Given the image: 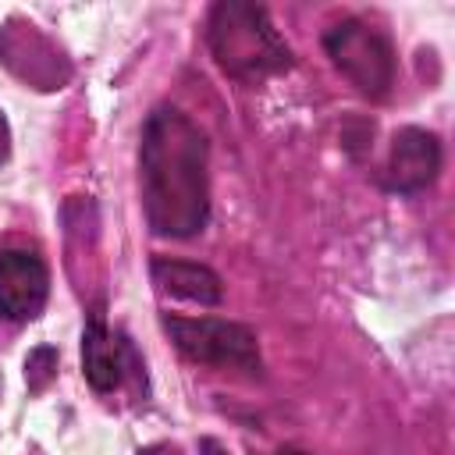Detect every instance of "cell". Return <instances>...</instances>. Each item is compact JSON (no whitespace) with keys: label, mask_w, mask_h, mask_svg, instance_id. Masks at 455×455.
Returning a JSON list of instances; mask_svg holds the SVG:
<instances>
[{"label":"cell","mask_w":455,"mask_h":455,"mask_svg":"<svg viewBox=\"0 0 455 455\" xmlns=\"http://www.w3.org/2000/svg\"><path fill=\"white\" fill-rule=\"evenodd\" d=\"M146 224L164 238H192L210 217L206 139L174 107H156L142 124L139 146Z\"/></svg>","instance_id":"obj_1"},{"label":"cell","mask_w":455,"mask_h":455,"mask_svg":"<svg viewBox=\"0 0 455 455\" xmlns=\"http://www.w3.org/2000/svg\"><path fill=\"white\" fill-rule=\"evenodd\" d=\"M206 43L224 75L238 82H263L291 64L288 43L277 36L267 7L245 0H220L206 21Z\"/></svg>","instance_id":"obj_2"},{"label":"cell","mask_w":455,"mask_h":455,"mask_svg":"<svg viewBox=\"0 0 455 455\" xmlns=\"http://www.w3.org/2000/svg\"><path fill=\"white\" fill-rule=\"evenodd\" d=\"M331 64L370 100H380L395 85V50L384 32L359 18H345L323 32Z\"/></svg>","instance_id":"obj_3"},{"label":"cell","mask_w":455,"mask_h":455,"mask_svg":"<svg viewBox=\"0 0 455 455\" xmlns=\"http://www.w3.org/2000/svg\"><path fill=\"white\" fill-rule=\"evenodd\" d=\"M164 331L181 355L206 366H231L259 373V345L245 323L217 316H164Z\"/></svg>","instance_id":"obj_4"},{"label":"cell","mask_w":455,"mask_h":455,"mask_svg":"<svg viewBox=\"0 0 455 455\" xmlns=\"http://www.w3.org/2000/svg\"><path fill=\"white\" fill-rule=\"evenodd\" d=\"M50 295V270L32 249H0V316L25 323Z\"/></svg>","instance_id":"obj_5"},{"label":"cell","mask_w":455,"mask_h":455,"mask_svg":"<svg viewBox=\"0 0 455 455\" xmlns=\"http://www.w3.org/2000/svg\"><path fill=\"white\" fill-rule=\"evenodd\" d=\"M441 171V142L427 128H398L391 139L387 156V188L395 192H419Z\"/></svg>","instance_id":"obj_6"},{"label":"cell","mask_w":455,"mask_h":455,"mask_svg":"<svg viewBox=\"0 0 455 455\" xmlns=\"http://www.w3.org/2000/svg\"><path fill=\"white\" fill-rule=\"evenodd\" d=\"M82 373L96 391H114L121 380V345L107 331L103 306L89 309V320L82 331Z\"/></svg>","instance_id":"obj_7"},{"label":"cell","mask_w":455,"mask_h":455,"mask_svg":"<svg viewBox=\"0 0 455 455\" xmlns=\"http://www.w3.org/2000/svg\"><path fill=\"white\" fill-rule=\"evenodd\" d=\"M153 281H156L167 295L185 299V302L217 306V302L224 299V284H220V277H217L210 267H203V263L156 256V259H153Z\"/></svg>","instance_id":"obj_8"},{"label":"cell","mask_w":455,"mask_h":455,"mask_svg":"<svg viewBox=\"0 0 455 455\" xmlns=\"http://www.w3.org/2000/svg\"><path fill=\"white\" fill-rule=\"evenodd\" d=\"M199 451H203V455H228L213 437H203V441H199Z\"/></svg>","instance_id":"obj_9"},{"label":"cell","mask_w":455,"mask_h":455,"mask_svg":"<svg viewBox=\"0 0 455 455\" xmlns=\"http://www.w3.org/2000/svg\"><path fill=\"white\" fill-rule=\"evenodd\" d=\"M142 455H178V451H174L171 444H153V448H146Z\"/></svg>","instance_id":"obj_10"},{"label":"cell","mask_w":455,"mask_h":455,"mask_svg":"<svg viewBox=\"0 0 455 455\" xmlns=\"http://www.w3.org/2000/svg\"><path fill=\"white\" fill-rule=\"evenodd\" d=\"M7 156V124H4V114H0V160Z\"/></svg>","instance_id":"obj_11"},{"label":"cell","mask_w":455,"mask_h":455,"mask_svg":"<svg viewBox=\"0 0 455 455\" xmlns=\"http://www.w3.org/2000/svg\"><path fill=\"white\" fill-rule=\"evenodd\" d=\"M277 455H306V451H299V448H284V451H277Z\"/></svg>","instance_id":"obj_12"}]
</instances>
